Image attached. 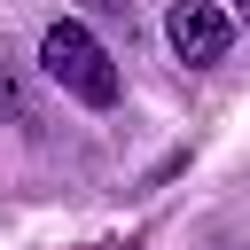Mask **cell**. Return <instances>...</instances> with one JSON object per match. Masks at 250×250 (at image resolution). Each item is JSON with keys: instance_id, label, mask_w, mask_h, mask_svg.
Instances as JSON below:
<instances>
[{"instance_id": "obj_4", "label": "cell", "mask_w": 250, "mask_h": 250, "mask_svg": "<svg viewBox=\"0 0 250 250\" xmlns=\"http://www.w3.org/2000/svg\"><path fill=\"white\" fill-rule=\"evenodd\" d=\"M242 8H250V0H242Z\"/></svg>"}, {"instance_id": "obj_3", "label": "cell", "mask_w": 250, "mask_h": 250, "mask_svg": "<svg viewBox=\"0 0 250 250\" xmlns=\"http://www.w3.org/2000/svg\"><path fill=\"white\" fill-rule=\"evenodd\" d=\"M0 117H8V125H39V109H31V94H23V78H16L8 62H0Z\"/></svg>"}, {"instance_id": "obj_2", "label": "cell", "mask_w": 250, "mask_h": 250, "mask_svg": "<svg viewBox=\"0 0 250 250\" xmlns=\"http://www.w3.org/2000/svg\"><path fill=\"white\" fill-rule=\"evenodd\" d=\"M164 39H172V55H180L188 70H211V62L234 47V23H227V8H219V0H172Z\"/></svg>"}, {"instance_id": "obj_1", "label": "cell", "mask_w": 250, "mask_h": 250, "mask_svg": "<svg viewBox=\"0 0 250 250\" xmlns=\"http://www.w3.org/2000/svg\"><path fill=\"white\" fill-rule=\"evenodd\" d=\"M39 70L70 94V102H86V109H109L117 102V62H109V47L86 31V23H47L39 31Z\"/></svg>"}]
</instances>
